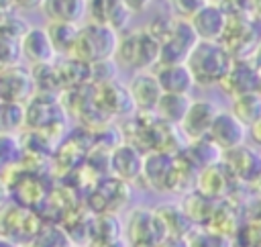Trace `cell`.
<instances>
[{
    "instance_id": "6da1fadb",
    "label": "cell",
    "mask_w": 261,
    "mask_h": 247,
    "mask_svg": "<svg viewBox=\"0 0 261 247\" xmlns=\"http://www.w3.org/2000/svg\"><path fill=\"white\" fill-rule=\"evenodd\" d=\"M194 73L196 86H220L234 63V55L222 41H198L186 59Z\"/></svg>"
},
{
    "instance_id": "7a4b0ae2",
    "label": "cell",
    "mask_w": 261,
    "mask_h": 247,
    "mask_svg": "<svg viewBox=\"0 0 261 247\" xmlns=\"http://www.w3.org/2000/svg\"><path fill=\"white\" fill-rule=\"evenodd\" d=\"M161 57V41L145 27L137 31H128L118 39V47L114 53L116 65L133 71L155 69Z\"/></svg>"
},
{
    "instance_id": "3957f363",
    "label": "cell",
    "mask_w": 261,
    "mask_h": 247,
    "mask_svg": "<svg viewBox=\"0 0 261 247\" xmlns=\"http://www.w3.org/2000/svg\"><path fill=\"white\" fill-rule=\"evenodd\" d=\"M118 39H120L118 31H114L110 24L88 20L86 24H80V35L71 55L90 65L98 61L114 59Z\"/></svg>"
},
{
    "instance_id": "277c9868",
    "label": "cell",
    "mask_w": 261,
    "mask_h": 247,
    "mask_svg": "<svg viewBox=\"0 0 261 247\" xmlns=\"http://www.w3.org/2000/svg\"><path fill=\"white\" fill-rule=\"evenodd\" d=\"M198 35L192 27L190 20L186 18H175L169 27V31L165 33V37L161 39V57H159V65L161 63H186L188 55L192 53V49L198 43Z\"/></svg>"
},
{
    "instance_id": "5b68a950",
    "label": "cell",
    "mask_w": 261,
    "mask_h": 247,
    "mask_svg": "<svg viewBox=\"0 0 261 247\" xmlns=\"http://www.w3.org/2000/svg\"><path fill=\"white\" fill-rule=\"evenodd\" d=\"M39 94L33 69H27L18 63L0 67V96L8 102L29 104Z\"/></svg>"
},
{
    "instance_id": "8992f818",
    "label": "cell",
    "mask_w": 261,
    "mask_h": 247,
    "mask_svg": "<svg viewBox=\"0 0 261 247\" xmlns=\"http://www.w3.org/2000/svg\"><path fill=\"white\" fill-rule=\"evenodd\" d=\"M220 88L230 96H241L247 92L261 90V69L251 57H237L224 80L220 82Z\"/></svg>"
},
{
    "instance_id": "52a82bcc",
    "label": "cell",
    "mask_w": 261,
    "mask_h": 247,
    "mask_svg": "<svg viewBox=\"0 0 261 247\" xmlns=\"http://www.w3.org/2000/svg\"><path fill=\"white\" fill-rule=\"evenodd\" d=\"M220 112V106L214 104L212 100H192L181 125L177 127L179 133L184 135L186 141H196V139H204L208 137L212 122L216 118V114Z\"/></svg>"
},
{
    "instance_id": "ba28073f",
    "label": "cell",
    "mask_w": 261,
    "mask_h": 247,
    "mask_svg": "<svg viewBox=\"0 0 261 247\" xmlns=\"http://www.w3.org/2000/svg\"><path fill=\"white\" fill-rule=\"evenodd\" d=\"M247 135H249V129L230 112V108L228 110H222L220 108V112L216 114V118L212 122V129L208 133V139L222 153H226V151H232V149L245 145Z\"/></svg>"
},
{
    "instance_id": "9c48e42d",
    "label": "cell",
    "mask_w": 261,
    "mask_h": 247,
    "mask_svg": "<svg viewBox=\"0 0 261 247\" xmlns=\"http://www.w3.org/2000/svg\"><path fill=\"white\" fill-rule=\"evenodd\" d=\"M228 18L230 12L226 10V4H206L190 18V22L200 41H222L228 29Z\"/></svg>"
},
{
    "instance_id": "30bf717a",
    "label": "cell",
    "mask_w": 261,
    "mask_h": 247,
    "mask_svg": "<svg viewBox=\"0 0 261 247\" xmlns=\"http://www.w3.org/2000/svg\"><path fill=\"white\" fill-rule=\"evenodd\" d=\"M128 92L130 98L135 102V108L141 112H155L161 96H163V88L157 80L155 69H143V71H135L133 78L128 80Z\"/></svg>"
},
{
    "instance_id": "8fae6325",
    "label": "cell",
    "mask_w": 261,
    "mask_h": 247,
    "mask_svg": "<svg viewBox=\"0 0 261 247\" xmlns=\"http://www.w3.org/2000/svg\"><path fill=\"white\" fill-rule=\"evenodd\" d=\"M20 53L22 59H27L33 67L53 63L57 59V51L53 47L47 27H31L20 39Z\"/></svg>"
},
{
    "instance_id": "7c38bea8",
    "label": "cell",
    "mask_w": 261,
    "mask_h": 247,
    "mask_svg": "<svg viewBox=\"0 0 261 247\" xmlns=\"http://www.w3.org/2000/svg\"><path fill=\"white\" fill-rule=\"evenodd\" d=\"M108 165H110V171L114 174V178L128 184V182L143 178L145 155L141 153V149L137 145L124 143V145H118L116 149H112Z\"/></svg>"
},
{
    "instance_id": "4fadbf2b",
    "label": "cell",
    "mask_w": 261,
    "mask_h": 247,
    "mask_svg": "<svg viewBox=\"0 0 261 247\" xmlns=\"http://www.w3.org/2000/svg\"><path fill=\"white\" fill-rule=\"evenodd\" d=\"M173 174H175V157L167 151H151L145 155V167L143 178L153 190H171L173 186Z\"/></svg>"
},
{
    "instance_id": "5bb4252c",
    "label": "cell",
    "mask_w": 261,
    "mask_h": 247,
    "mask_svg": "<svg viewBox=\"0 0 261 247\" xmlns=\"http://www.w3.org/2000/svg\"><path fill=\"white\" fill-rule=\"evenodd\" d=\"M224 165L234 174L237 180L253 184L261 178V149H253L247 145H241L232 151L224 153Z\"/></svg>"
},
{
    "instance_id": "9a60e30c",
    "label": "cell",
    "mask_w": 261,
    "mask_h": 247,
    "mask_svg": "<svg viewBox=\"0 0 261 247\" xmlns=\"http://www.w3.org/2000/svg\"><path fill=\"white\" fill-rule=\"evenodd\" d=\"M157 80L167 94H192L196 80L188 63H161L155 67Z\"/></svg>"
},
{
    "instance_id": "2e32d148",
    "label": "cell",
    "mask_w": 261,
    "mask_h": 247,
    "mask_svg": "<svg viewBox=\"0 0 261 247\" xmlns=\"http://www.w3.org/2000/svg\"><path fill=\"white\" fill-rule=\"evenodd\" d=\"M41 12L49 22H75L88 14V0H43Z\"/></svg>"
},
{
    "instance_id": "e0dca14e",
    "label": "cell",
    "mask_w": 261,
    "mask_h": 247,
    "mask_svg": "<svg viewBox=\"0 0 261 247\" xmlns=\"http://www.w3.org/2000/svg\"><path fill=\"white\" fill-rule=\"evenodd\" d=\"M190 104H192L190 94H167V92H163V96H161L153 114L165 125L179 127L188 108H190Z\"/></svg>"
},
{
    "instance_id": "ac0fdd59",
    "label": "cell",
    "mask_w": 261,
    "mask_h": 247,
    "mask_svg": "<svg viewBox=\"0 0 261 247\" xmlns=\"http://www.w3.org/2000/svg\"><path fill=\"white\" fill-rule=\"evenodd\" d=\"M230 112L247 129H251L253 125H257L261 120V90L234 96L232 102H230Z\"/></svg>"
},
{
    "instance_id": "d6986e66",
    "label": "cell",
    "mask_w": 261,
    "mask_h": 247,
    "mask_svg": "<svg viewBox=\"0 0 261 247\" xmlns=\"http://www.w3.org/2000/svg\"><path fill=\"white\" fill-rule=\"evenodd\" d=\"M49 37L53 41V47L57 51V55H71L77 35H80V24L75 22H49L47 24Z\"/></svg>"
},
{
    "instance_id": "ffe728a7",
    "label": "cell",
    "mask_w": 261,
    "mask_h": 247,
    "mask_svg": "<svg viewBox=\"0 0 261 247\" xmlns=\"http://www.w3.org/2000/svg\"><path fill=\"white\" fill-rule=\"evenodd\" d=\"M27 125V104L2 100L0 104V135H16Z\"/></svg>"
},
{
    "instance_id": "44dd1931",
    "label": "cell",
    "mask_w": 261,
    "mask_h": 247,
    "mask_svg": "<svg viewBox=\"0 0 261 247\" xmlns=\"http://www.w3.org/2000/svg\"><path fill=\"white\" fill-rule=\"evenodd\" d=\"M232 245H234L232 237L218 233L210 227L194 229L186 237V247H232Z\"/></svg>"
},
{
    "instance_id": "7402d4cb",
    "label": "cell",
    "mask_w": 261,
    "mask_h": 247,
    "mask_svg": "<svg viewBox=\"0 0 261 247\" xmlns=\"http://www.w3.org/2000/svg\"><path fill=\"white\" fill-rule=\"evenodd\" d=\"M29 29H31V24L16 12V8L0 10V33H2V35L20 41Z\"/></svg>"
},
{
    "instance_id": "603a6c76",
    "label": "cell",
    "mask_w": 261,
    "mask_h": 247,
    "mask_svg": "<svg viewBox=\"0 0 261 247\" xmlns=\"http://www.w3.org/2000/svg\"><path fill=\"white\" fill-rule=\"evenodd\" d=\"M234 245L239 243L241 247H261V220H247L245 225L239 227L234 233Z\"/></svg>"
},
{
    "instance_id": "cb8c5ba5",
    "label": "cell",
    "mask_w": 261,
    "mask_h": 247,
    "mask_svg": "<svg viewBox=\"0 0 261 247\" xmlns=\"http://www.w3.org/2000/svg\"><path fill=\"white\" fill-rule=\"evenodd\" d=\"M22 57L20 53V41L6 37L0 33V67H8L18 63V59Z\"/></svg>"
},
{
    "instance_id": "d4e9b609",
    "label": "cell",
    "mask_w": 261,
    "mask_h": 247,
    "mask_svg": "<svg viewBox=\"0 0 261 247\" xmlns=\"http://www.w3.org/2000/svg\"><path fill=\"white\" fill-rule=\"evenodd\" d=\"M169 2V8L173 12L175 18H186L190 20L202 6H206L208 2L206 0H167Z\"/></svg>"
},
{
    "instance_id": "484cf974",
    "label": "cell",
    "mask_w": 261,
    "mask_h": 247,
    "mask_svg": "<svg viewBox=\"0 0 261 247\" xmlns=\"http://www.w3.org/2000/svg\"><path fill=\"white\" fill-rule=\"evenodd\" d=\"M122 2L126 4V8H128L133 14H139V12L147 10L149 4H151V0H122Z\"/></svg>"
},
{
    "instance_id": "4316f807",
    "label": "cell",
    "mask_w": 261,
    "mask_h": 247,
    "mask_svg": "<svg viewBox=\"0 0 261 247\" xmlns=\"http://www.w3.org/2000/svg\"><path fill=\"white\" fill-rule=\"evenodd\" d=\"M249 135H251V141L255 143V147L261 149V120L249 129Z\"/></svg>"
},
{
    "instance_id": "83f0119b",
    "label": "cell",
    "mask_w": 261,
    "mask_h": 247,
    "mask_svg": "<svg viewBox=\"0 0 261 247\" xmlns=\"http://www.w3.org/2000/svg\"><path fill=\"white\" fill-rule=\"evenodd\" d=\"M16 8H41L43 0H14Z\"/></svg>"
},
{
    "instance_id": "f1b7e54d",
    "label": "cell",
    "mask_w": 261,
    "mask_h": 247,
    "mask_svg": "<svg viewBox=\"0 0 261 247\" xmlns=\"http://www.w3.org/2000/svg\"><path fill=\"white\" fill-rule=\"evenodd\" d=\"M255 63H257V67L261 69V43L257 45V49H255V53H253V57H251Z\"/></svg>"
},
{
    "instance_id": "f546056e",
    "label": "cell",
    "mask_w": 261,
    "mask_h": 247,
    "mask_svg": "<svg viewBox=\"0 0 261 247\" xmlns=\"http://www.w3.org/2000/svg\"><path fill=\"white\" fill-rule=\"evenodd\" d=\"M0 247H18V245L8 237H0Z\"/></svg>"
},
{
    "instance_id": "4dcf8cb0",
    "label": "cell",
    "mask_w": 261,
    "mask_h": 247,
    "mask_svg": "<svg viewBox=\"0 0 261 247\" xmlns=\"http://www.w3.org/2000/svg\"><path fill=\"white\" fill-rule=\"evenodd\" d=\"M253 12L257 16H261V0H253Z\"/></svg>"
},
{
    "instance_id": "1f68e13d",
    "label": "cell",
    "mask_w": 261,
    "mask_h": 247,
    "mask_svg": "<svg viewBox=\"0 0 261 247\" xmlns=\"http://www.w3.org/2000/svg\"><path fill=\"white\" fill-rule=\"evenodd\" d=\"M208 4H228L230 0H206Z\"/></svg>"
},
{
    "instance_id": "d6a6232c",
    "label": "cell",
    "mask_w": 261,
    "mask_h": 247,
    "mask_svg": "<svg viewBox=\"0 0 261 247\" xmlns=\"http://www.w3.org/2000/svg\"><path fill=\"white\" fill-rule=\"evenodd\" d=\"M0 104H2V96H0Z\"/></svg>"
}]
</instances>
